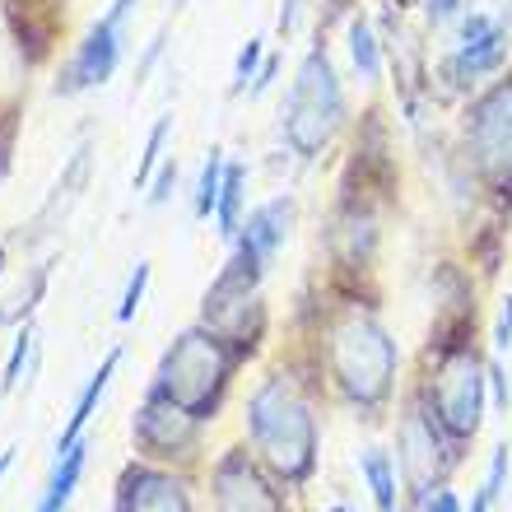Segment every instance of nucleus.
<instances>
[{
	"label": "nucleus",
	"instance_id": "nucleus-3",
	"mask_svg": "<svg viewBox=\"0 0 512 512\" xmlns=\"http://www.w3.org/2000/svg\"><path fill=\"white\" fill-rule=\"evenodd\" d=\"M331 368H336L340 391L359 405H378L391 391L396 373V345L373 317H345L331 331Z\"/></svg>",
	"mask_w": 512,
	"mask_h": 512
},
{
	"label": "nucleus",
	"instance_id": "nucleus-19",
	"mask_svg": "<svg viewBox=\"0 0 512 512\" xmlns=\"http://www.w3.org/2000/svg\"><path fill=\"white\" fill-rule=\"evenodd\" d=\"M350 61L354 70H359V80H378L382 75V52H378V38H373V28L359 19V24H350Z\"/></svg>",
	"mask_w": 512,
	"mask_h": 512
},
{
	"label": "nucleus",
	"instance_id": "nucleus-23",
	"mask_svg": "<svg viewBox=\"0 0 512 512\" xmlns=\"http://www.w3.org/2000/svg\"><path fill=\"white\" fill-rule=\"evenodd\" d=\"M261 70V38H247V47L238 52V66H233V89H247V80H256Z\"/></svg>",
	"mask_w": 512,
	"mask_h": 512
},
{
	"label": "nucleus",
	"instance_id": "nucleus-15",
	"mask_svg": "<svg viewBox=\"0 0 512 512\" xmlns=\"http://www.w3.org/2000/svg\"><path fill=\"white\" fill-rule=\"evenodd\" d=\"M84 457H89V443H75L66 452V457H56V475H52V485H47V494H42L38 512H66L70 494H75V485H80V475H84Z\"/></svg>",
	"mask_w": 512,
	"mask_h": 512
},
{
	"label": "nucleus",
	"instance_id": "nucleus-16",
	"mask_svg": "<svg viewBox=\"0 0 512 512\" xmlns=\"http://www.w3.org/2000/svg\"><path fill=\"white\" fill-rule=\"evenodd\" d=\"M243 201H247V168L243 163H229L224 168V187H219V205H215V219L224 238L243 233Z\"/></svg>",
	"mask_w": 512,
	"mask_h": 512
},
{
	"label": "nucleus",
	"instance_id": "nucleus-29",
	"mask_svg": "<svg viewBox=\"0 0 512 512\" xmlns=\"http://www.w3.org/2000/svg\"><path fill=\"white\" fill-rule=\"evenodd\" d=\"M457 10H461V0H429V19H433V24H443V19H452Z\"/></svg>",
	"mask_w": 512,
	"mask_h": 512
},
{
	"label": "nucleus",
	"instance_id": "nucleus-8",
	"mask_svg": "<svg viewBox=\"0 0 512 512\" xmlns=\"http://www.w3.org/2000/svg\"><path fill=\"white\" fill-rule=\"evenodd\" d=\"M508 28H499L489 14H466L461 19V42L457 52L447 56V80L452 84H475L480 75H494V70L508 61Z\"/></svg>",
	"mask_w": 512,
	"mask_h": 512
},
{
	"label": "nucleus",
	"instance_id": "nucleus-25",
	"mask_svg": "<svg viewBox=\"0 0 512 512\" xmlns=\"http://www.w3.org/2000/svg\"><path fill=\"white\" fill-rule=\"evenodd\" d=\"M494 350H499V354H508V350H512V294L503 298L499 322H494Z\"/></svg>",
	"mask_w": 512,
	"mask_h": 512
},
{
	"label": "nucleus",
	"instance_id": "nucleus-26",
	"mask_svg": "<svg viewBox=\"0 0 512 512\" xmlns=\"http://www.w3.org/2000/svg\"><path fill=\"white\" fill-rule=\"evenodd\" d=\"M173 182H177V163H163L159 168V177H154V191H149V201L154 205H163L168 196H173Z\"/></svg>",
	"mask_w": 512,
	"mask_h": 512
},
{
	"label": "nucleus",
	"instance_id": "nucleus-20",
	"mask_svg": "<svg viewBox=\"0 0 512 512\" xmlns=\"http://www.w3.org/2000/svg\"><path fill=\"white\" fill-rule=\"evenodd\" d=\"M508 466H512V457H508V443L503 447H494V457H489V471H485V485L475 489V499H471V508L466 512H489L494 503H499V494H503V480H508Z\"/></svg>",
	"mask_w": 512,
	"mask_h": 512
},
{
	"label": "nucleus",
	"instance_id": "nucleus-14",
	"mask_svg": "<svg viewBox=\"0 0 512 512\" xmlns=\"http://www.w3.org/2000/svg\"><path fill=\"white\" fill-rule=\"evenodd\" d=\"M117 364H122V350H112L108 359H103V368H98L94 378H89V387L80 391V401H75V415H70L66 433H61V438H56V457H66L70 447L80 443L84 424H89V419H94V405L103 401V391H108V382H112V373H117Z\"/></svg>",
	"mask_w": 512,
	"mask_h": 512
},
{
	"label": "nucleus",
	"instance_id": "nucleus-9",
	"mask_svg": "<svg viewBox=\"0 0 512 512\" xmlns=\"http://www.w3.org/2000/svg\"><path fill=\"white\" fill-rule=\"evenodd\" d=\"M438 466V433H433V415L410 410L401 424V471L410 480L415 499H429V480Z\"/></svg>",
	"mask_w": 512,
	"mask_h": 512
},
{
	"label": "nucleus",
	"instance_id": "nucleus-27",
	"mask_svg": "<svg viewBox=\"0 0 512 512\" xmlns=\"http://www.w3.org/2000/svg\"><path fill=\"white\" fill-rule=\"evenodd\" d=\"M424 512H466V508H461V499L452 489H433L429 499H424Z\"/></svg>",
	"mask_w": 512,
	"mask_h": 512
},
{
	"label": "nucleus",
	"instance_id": "nucleus-31",
	"mask_svg": "<svg viewBox=\"0 0 512 512\" xmlns=\"http://www.w3.org/2000/svg\"><path fill=\"white\" fill-rule=\"evenodd\" d=\"M10 461H14V447H10V452H5V457H0V475L10 471Z\"/></svg>",
	"mask_w": 512,
	"mask_h": 512
},
{
	"label": "nucleus",
	"instance_id": "nucleus-17",
	"mask_svg": "<svg viewBox=\"0 0 512 512\" xmlns=\"http://www.w3.org/2000/svg\"><path fill=\"white\" fill-rule=\"evenodd\" d=\"M359 466H364V480H368V489H373L378 512H396V461H391L382 447H368L364 457H359Z\"/></svg>",
	"mask_w": 512,
	"mask_h": 512
},
{
	"label": "nucleus",
	"instance_id": "nucleus-1",
	"mask_svg": "<svg viewBox=\"0 0 512 512\" xmlns=\"http://www.w3.org/2000/svg\"><path fill=\"white\" fill-rule=\"evenodd\" d=\"M247 429H252L256 452L284 480H303L317 461V424L303 401V391L284 378H270L247 405Z\"/></svg>",
	"mask_w": 512,
	"mask_h": 512
},
{
	"label": "nucleus",
	"instance_id": "nucleus-32",
	"mask_svg": "<svg viewBox=\"0 0 512 512\" xmlns=\"http://www.w3.org/2000/svg\"><path fill=\"white\" fill-rule=\"evenodd\" d=\"M331 512H350V508H331Z\"/></svg>",
	"mask_w": 512,
	"mask_h": 512
},
{
	"label": "nucleus",
	"instance_id": "nucleus-4",
	"mask_svg": "<svg viewBox=\"0 0 512 512\" xmlns=\"http://www.w3.org/2000/svg\"><path fill=\"white\" fill-rule=\"evenodd\" d=\"M224 382H229V354L219 350V340L205 336V331H187V336L168 350V359H163L154 396H168V401H177L187 415L205 419L215 410Z\"/></svg>",
	"mask_w": 512,
	"mask_h": 512
},
{
	"label": "nucleus",
	"instance_id": "nucleus-22",
	"mask_svg": "<svg viewBox=\"0 0 512 512\" xmlns=\"http://www.w3.org/2000/svg\"><path fill=\"white\" fill-rule=\"evenodd\" d=\"M145 284H149V266L140 261V266H135V275H131V284H126L122 303H117V322H131V317H135V308H140V298H145Z\"/></svg>",
	"mask_w": 512,
	"mask_h": 512
},
{
	"label": "nucleus",
	"instance_id": "nucleus-6",
	"mask_svg": "<svg viewBox=\"0 0 512 512\" xmlns=\"http://www.w3.org/2000/svg\"><path fill=\"white\" fill-rule=\"evenodd\" d=\"M131 10V0H117L94 28L89 38L80 42V52L70 56L66 75H61V94H80V89H94V84L112 80V70L122 61V19Z\"/></svg>",
	"mask_w": 512,
	"mask_h": 512
},
{
	"label": "nucleus",
	"instance_id": "nucleus-7",
	"mask_svg": "<svg viewBox=\"0 0 512 512\" xmlns=\"http://www.w3.org/2000/svg\"><path fill=\"white\" fill-rule=\"evenodd\" d=\"M471 145H475V163L489 177H512V80H503L499 89H489L475 103Z\"/></svg>",
	"mask_w": 512,
	"mask_h": 512
},
{
	"label": "nucleus",
	"instance_id": "nucleus-18",
	"mask_svg": "<svg viewBox=\"0 0 512 512\" xmlns=\"http://www.w3.org/2000/svg\"><path fill=\"white\" fill-rule=\"evenodd\" d=\"M224 149H210V159H205L201 177H196V191H191V210H196V219H210L219 205V187H224Z\"/></svg>",
	"mask_w": 512,
	"mask_h": 512
},
{
	"label": "nucleus",
	"instance_id": "nucleus-21",
	"mask_svg": "<svg viewBox=\"0 0 512 512\" xmlns=\"http://www.w3.org/2000/svg\"><path fill=\"white\" fill-rule=\"evenodd\" d=\"M168 126H173V117H159V122H154V131H149L145 154H140V168H135V191H145L149 177H154V168L163 163V140H168Z\"/></svg>",
	"mask_w": 512,
	"mask_h": 512
},
{
	"label": "nucleus",
	"instance_id": "nucleus-10",
	"mask_svg": "<svg viewBox=\"0 0 512 512\" xmlns=\"http://www.w3.org/2000/svg\"><path fill=\"white\" fill-rule=\"evenodd\" d=\"M191 424H196V415H187L177 401H168V396H149V405L140 410V419H135V438H140L149 452L168 457L173 447L191 443Z\"/></svg>",
	"mask_w": 512,
	"mask_h": 512
},
{
	"label": "nucleus",
	"instance_id": "nucleus-2",
	"mask_svg": "<svg viewBox=\"0 0 512 512\" xmlns=\"http://www.w3.org/2000/svg\"><path fill=\"white\" fill-rule=\"evenodd\" d=\"M340 122H345V94H340V80L331 70V56L308 52L280 108L284 145L294 149L298 159H317L331 145V135L340 131Z\"/></svg>",
	"mask_w": 512,
	"mask_h": 512
},
{
	"label": "nucleus",
	"instance_id": "nucleus-11",
	"mask_svg": "<svg viewBox=\"0 0 512 512\" xmlns=\"http://www.w3.org/2000/svg\"><path fill=\"white\" fill-rule=\"evenodd\" d=\"M289 224H294V201L289 196L256 205L243 224V256H252L256 266H270L275 252L284 247V238H289Z\"/></svg>",
	"mask_w": 512,
	"mask_h": 512
},
{
	"label": "nucleus",
	"instance_id": "nucleus-30",
	"mask_svg": "<svg viewBox=\"0 0 512 512\" xmlns=\"http://www.w3.org/2000/svg\"><path fill=\"white\" fill-rule=\"evenodd\" d=\"M489 382H494V401L508 405V382H503V364H489Z\"/></svg>",
	"mask_w": 512,
	"mask_h": 512
},
{
	"label": "nucleus",
	"instance_id": "nucleus-28",
	"mask_svg": "<svg viewBox=\"0 0 512 512\" xmlns=\"http://www.w3.org/2000/svg\"><path fill=\"white\" fill-rule=\"evenodd\" d=\"M275 70H280V61H275V56H270L266 66L256 70V80H252V98H256V94H266L270 84H275Z\"/></svg>",
	"mask_w": 512,
	"mask_h": 512
},
{
	"label": "nucleus",
	"instance_id": "nucleus-5",
	"mask_svg": "<svg viewBox=\"0 0 512 512\" xmlns=\"http://www.w3.org/2000/svg\"><path fill=\"white\" fill-rule=\"evenodd\" d=\"M485 382L489 368L475 364V354H452L433 378V410L452 438H475L485 419Z\"/></svg>",
	"mask_w": 512,
	"mask_h": 512
},
{
	"label": "nucleus",
	"instance_id": "nucleus-12",
	"mask_svg": "<svg viewBox=\"0 0 512 512\" xmlns=\"http://www.w3.org/2000/svg\"><path fill=\"white\" fill-rule=\"evenodd\" d=\"M219 485V512H280L275 494L261 485V475L252 471V461L233 452L215 475Z\"/></svg>",
	"mask_w": 512,
	"mask_h": 512
},
{
	"label": "nucleus",
	"instance_id": "nucleus-13",
	"mask_svg": "<svg viewBox=\"0 0 512 512\" xmlns=\"http://www.w3.org/2000/svg\"><path fill=\"white\" fill-rule=\"evenodd\" d=\"M122 512H191L182 485H173L168 475H135L122 499Z\"/></svg>",
	"mask_w": 512,
	"mask_h": 512
},
{
	"label": "nucleus",
	"instance_id": "nucleus-24",
	"mask_svg": "<svg viewBox=\"0 0 512 512\" xmlns=\"http://www.w3.org/2000/svg\"><path fill=\"white\" fill-rule=\"evenodd\" d=\"M24 354H33V331H24V336L14 340V354H10V364H5V378H0V387H5V391L19 387V373H24Z\"/></svg>",
	"mask_w": 512,
	"mask_h": 512
}]
</instances>
